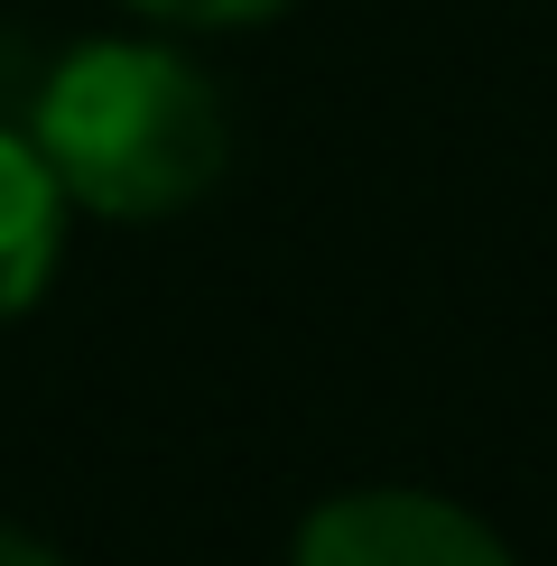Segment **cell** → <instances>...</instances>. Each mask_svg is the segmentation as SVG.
I'll return each mask as SVG.
<instances>
[{
  "instance_id": "obj_1",
  "label": "cell",
  "mask_w": 557,
  "mask_h": 566,
  "mask_svg": "<svg viewBox=\"0 0 557 566\" xmlns=\"http://www.w3.org/2000/svg\"><path fill=\"white\" fill-rule=\"evenodd\" d=\"M38 158L103 223L186 214L232 158L223 93L158 38H84L38 84Z\"/></svg>"
},
{
  "instance_id": "obj_2",
  "label": "cell",
  "mask_w": 557,
  "mask_h": 566,
  "mask_svg": "<svg viewBox=\"0 0 557 566\" xmlns=\"http://www.w3.org/2000/svg\"><path fill=\"white\" fill-rule=\"evenodd\" d=\"M288 566H511V548L446 492L362 483L297 521Z\"/></svg>"
},
{
  "instance_id": "obj_3",
  "label": "cell",
  "mask_w": 557,
  "mask_h": 566,
  "mask_svg": "<svg viewBox=\"0 0 557 566\" xmlns=\"http://www.w3.org/2000/svg\"><path fill=\"white\" fill-rule=\"evenodd\" d=\"M65 261V186L38 158V139L0 130V325L29 316Z\"/></svg>"
},
{
  "instance_id": "obj_4",
  "label": "cell",
  "mask_w": 557,
  "mask_h": 566,
  "mask_svg": "<svg viewBox=\"0 0 557 566\" xmlns=\"http://www.w3.org/2000/svg\"><path fill=\"white\" fill-rule=\"evenodd\" d=\"M158 29H251V19H278L288 0H130Z\"/></svg>"
},
{
  "instance_id": "obj_5",
  "label": "cell",
  "mask_w": 557,
  "mask_h": 566,
  "mask_svg": "<svg viewBox=\"0 0 557 566\" xmlns=\"http://www.w3.org/2000/svg\"><path fill=\"white\" fill-rule=\"evenodd\" d=\"M0 566H65V557L46 548L38 530H10V521H0Z\"/></svg>"
}]
</instances>
